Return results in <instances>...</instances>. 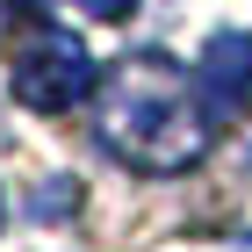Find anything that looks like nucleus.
I'll use <instances>...</instances> for the list:
<instances>
[{"label":"nucleus","mask_w":252,"mask_h":252,"mask_svg":"<svg viewBox=\"0 0 252 252\" xmlns=\"http://www.w3.org/2000/svg\"><path fill=\"white\" fill-rule=\"evenodd\" d=\"M94 130L137 173H188L216 137V108L188 65H173L166 51H137L101 72Z\"/></svg>","instance_id":"f257e3e1"},{"label":"nucleus","mask_w":252,"mask_h":252,"mask_svg":"<svg viewBox=\"0 0 252 252\" xmlns=\"http://www.w3.org/2000/svg\"><path fill=\"white\" fill-rule=\"evenodd\" d=\"M79 7H87V15H94V22H123V15H130V7H137V0H79Z\"/></svg>","instance_id":"20e7f679"},{"label":"nucleus","mask_w":252,"mask_h":252,"mask_svg":"<svg viewBox=\"0 0 252 252\" xmlns=\"http://www.w3.org/2000/svg\"><path fill=\"white\" fill-rule=\"evenodd\" d=\"M194 79H202L209 108H238V101L252 94V36H245V29H223V36H209V43H202V65H194Z\"/></svg>","instance_id":"7ed1b4c3"},{"label":"nucleus","mask_w":252,"mask_h":252,"mask_svg":"<svg viewBox=\"0 0 252 252\" xmlns=\"http://www.w3.org/2000/svg\"><path fill=\"white\" fill-rule=\"evenodd\" d=\"M22 15V0H0V36H7V22Z\"/></svg>","instance_id":"39448f33"},{"label":"nucleus","mask_w":252,"mask_h":252,"mask_svg":"<svg viewBox=\"0 0 252 252\" xmlns=\"http://www.w3.org/2000/svg\"><path fill=\"white\" fill-rule=\"evenodd\" d=\"M7 87H15L22 108H43V116H65V108H79V101L101 87L94 58H87V43L65 36V29H43V36H29L15 51V65H7Z\"/></svg>","instance_id":"f03ea898"},{"label":"nucleus","mask_w":252,"mask_h":252,"mask_svg":"<svg viewBox=\"0 0 252 252\" xmlns=\"http://www.w3.org/2000/svg\"><path fill=\"white\" fill-rule=\"evenodd\" d=\"M0 216H7V202H0Z\"/></svg>","instance_id":"423d86ee"}]
</instances>
